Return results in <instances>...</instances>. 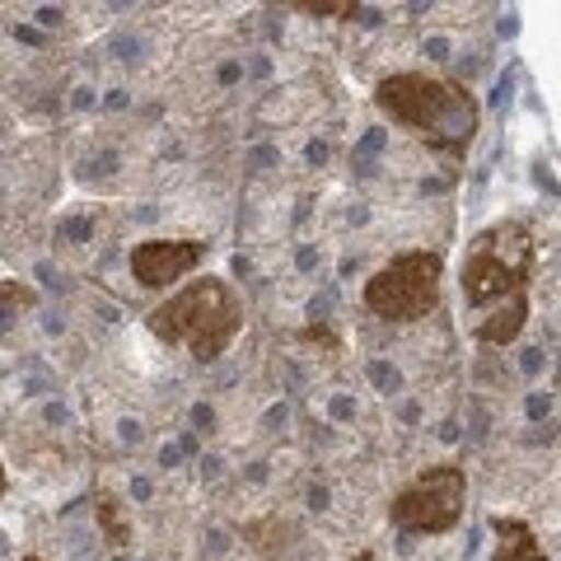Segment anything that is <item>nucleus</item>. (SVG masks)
<instances>
[{
	"instance_id": "nucleus-1",
	"label": "nucleus",
	"mask_w": 561,
	"mask_h": 561,
	"mask_svg": "<svg viewBox=\"0 0 561 561\" xmlns=\"http://www.w3.org/2000/svg\"><path fill=\"white\" fill-rule=\"evenodd\" d=\"M375 103L393 127L412 131L426 140V146L449 150V154H459L472 140V127H478V103H472V94L445 76H431V70L383 76L375 84Z\"/></svg>"
},
{
	"instance_id": "nucleus-2",
	"label": "nucleus",
	"mask_w": 561,
	"mask_h": 561,
	"mask_svg": "<svg viewBox=\"0 0 561 561\" xmlns=\"http://www.w3.org/2000/svg\"><path fill=\"white\" fill-rule=\"evenodd\" d=\"M243 328V309L220 276H197L150 309V332L164 346H183L192 360H216Z\"/></svg>"
},
{
	"instance_id": "nucleus-3",
	"label": "nucleus",
	"mask_w": 561,
	"mask_h": 561,
	"mask_svg": "<svg viewBox=\"0 0 561 561\" xmlns=\"http://www.w3.org/2000/svg\"><path fill=\"white\" fill-rule=\"evenodd\" d=\"M529 280H534V239L515 220H501L472 239L463 272H459L463 300L486 313L505 300L529 295Z\"/></svg>"
},
{
	"instance_id": "nucleus-4",
	"label": "nucleus",
	"mask_w": 561,
	"mask_h": 561,
	"mask_svg": "<svg viewBox=\"0 0 561 561\" xmlns=\"http://www.w3.org/2000/svg\"><path fill=\"white\" fill-rule=\"evenodd\" d=\"M440 280H445L440 253L412 249V253H398V257L383 262V267L365 280L360 300L375 319L416 323V319H431V313L440 309Z\"/></svg>"
},
{
	"instance_id": "nucleus-5",
	"label": "nucleus",
	"mask_w": 561,
	"mask_h": 561,
	"mask_svg": "<svg viewBox=\"0 0 561 561\" xmlns=\"http://www.w3.org/2000/svg\"><path fill=\"white\" fill-rule=\"evenodd\" d=\"M468 472L459 463H435L408 482L389 505V519L408 534H449L463 519Z\"/></svg>"
},
{
	"instance_id": "nucleus-6",
	"label": "nucleus",
	"mask_w": 561,
	"mask_h": 561,
	"mask_svg": "<svg viewBox=\"0 0 561 561\" xmlns=\"http://www.w3.org/2000/svg\"><path fill=\"white\" fill-rule=\"evenodd\" d=\"M206 257V243L197 239H146L131 249V276L140 290H169L183 276H192Z\"/></svg>"
},
{
	"instance_id": "nucleus-7",
	"label": "nucleus",
	"mask_w": 561,
	"mask_h": 561,
	"mask_svg": "<svg viewBox=\"0 0 561 561\" xmlns=\"http://www.w3.org/2000/svg\"><path fill=\"white\" fill-rule=\"evenodd\" d=\"M491 529H496V552H491V561H548V552H542L538 534L529 529L524 519H511V515H496L491 519Z\"/></svg>"
},
{
	"instance_id": "nucleus-8",
	"label": "nucleus",
	"mask_w": 561,
	"mask_h": 561,
	"mask_svg": "<svg viewBox=\"0 0 561 561\" xmlns=\"http://www.w3.org/2000/svg\"><path fill=\"white\" fill-rule=\"evenodd\" d=\"M524 319H529V295L496 305V309H491L472 332H478V342H486V346H511L519 332H524Z\"/></svg>"
},
{
	"instance_id": "nucleus-9",
	"label": "nucleus",
	"mask_w": 561,
	"mask_h": 561,
	"mask_svg": "<svg viewBox=\"0 0 561 561\" xmlns=\"http://www.w3.org/2000/svg\"><path fill=\"white\" fill-rule=\"evenodd\" d=\"M94 519H99V529H103V538H108L113 548H122V542L131 538L127 519H122V511H117V501H113V496H99V501H94Z\"/></svg>"
},
{
	"instance_id": "nucleus-10",
	"label": "nucleus",
	"mask_w": 561,
	"mask_h": 561,
	"mask_svg": "<svg viewBox=\"0 0 561 561\" xmlns=\"http://www.w3.org/2000/svg\"><path fill=\"white\" fill-rule=\"evenodd\" d=\"M356 561H379V557H375V552H360V557H356Z\"/></svg>"
},
{
	"instance_id": "nucleus-11",
	"label": "nucleus",
	"mask_w": 561,
	"mask_h": 561,
	"mask_svg": "<svg viewBox=\"0 0 561 561\" xmlns=\"http://www.w3.org/2000/svg\"><path fill=\"white\" fill-rule=\"evenodd\" d=\"M24 561H43V557H24Z\"/></svg>"
}]
</instances>
